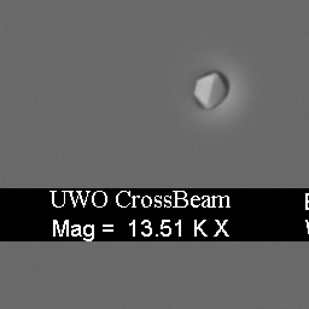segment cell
<instances>
[{
  "label": "cell",
  "instance_id": "obj_13",
  "mask_svg": "<svg viewBox=\"0 0 309 309\" xmlns=\"http://www.w3.org/2000/svg\"><path fill=\"white\" fill-rule=\"evenodd\" d=\"M211 198H209V197H203V199H202V205L203 207H210V204H209V201H210Z\"/></svg>",
  "mask_w": 309,
  "mask_h": 309
},
{
  "label": "cell",
  "instance_id": "obj_11",
  "mask_svg": "<svg viewBox=\"0 0 309 309\" xmlns=\"http://www.w3.org/2000/svg\"><path fill=\"white\" fill-rule=\"evenodd\" d=\"M191 205L194 207V208L199 207V205H202V199L199 197H197V196H193L192 198H191Z\"/></svg>",
  "mask_w": 309,
  "mask_h": 309
},
{
  "label": "cell",
  "instance_id": "obj_4",
  "mask_svg": "<svg viewBox=\"0 0 309 309\" xmlns=\"http://www.w3.org/2000/svg\"><path fill=\"white\" fill-rule=\"evenodd\" d=\"M52 203L56 208H62L65 204V192H52Z\"/></svg>",
  "mask_w": 309,
  "mask_h": 309
},
{
  "label": "cell",
  "instance_id": "obj_2",
  "mask_svg": "<svg viewBox=\"0 0 309 309\" xmlns=\"http://www.w3.org/2000/svg\"><path fill=\"white\" fill-rule=\"evenodd\" d=\"M132 201H133V197H132L131 192H128V191H121V192L116 196V204L120 208L129 207Z\"/></svg>",
  "mask_w": 309,
  "mask_h": 309
},
{
  "label": "cell",
  "instance_id": "obj_16",
  "mask_svg": "<svg viewBox=\"0 0 309 309\" xmlns=\"http://www.w3.org/2000/svg\"><path fill=\"white\" fill-rule=\"evenodd\" d=\"M164 202H165V207H171V204H170V197H164Z\"/></svg>",
  "mask_w": 309,
  "mask_h": 309
},
{
  "label": "cell",
  "instance_id": "obj_12",
  "mask_svg": "<svg viewBox=\"0 0 309 309\" xmlns=\"http://www.w3.org/2000/svg\"><path fill=\"white\" fill-rule=\"evenodd\" d=\"M57 231H58V236L61 237V231H59V227L57 226V221H53V236H57Z\"/></svg>",
  "mask_w": 309,
  "mask_h": 309
},
{
  "label": "cell",
  "instance_id": "obj_9",
  "mask_svg": "<svg viewBox=\"0 0 309 309\" xmlns=\"http://www.w3.org/2000/svg\"><path fill=\"white\" fill-rule=\"evenodd\" d=\"M80 234H81V227H80V225H74L71 227V236L73 237H79Z\"/></svg>",
  "mask_w": 309,
  "mask_h": 309
},
{
  "label": "cell",
  "instance_id": "obj_8",
  "mask_svg": "<svg viewBox=\"0 0 309 309\" xmlns=\"http://www.w3.org/2000/svg\"><path fill=\"white\" fill-rule=\"evenodd\" d=\"M151 204H152V199H151L149 196H145V197L141 198V205H143L144 208H150Z\"/></svg>",
  "mask_w": 309,
  "mask_h": 309
},
{
  "label": "cell",
  "instance_id": "obj_10",
  "mask_svg": "<svg viewBox=\"0 0 309 309\" xmlns=\"http://www.w3.org/2000/svg\"><path fill=\"white\" fill-rule=\"evenodd\" d=\"M170 233H171V228L168 226H164V222H163L162 226H161V234L164 237H168V236H170Z\"/></svg>",
  "mask_w": 309,
  "mask_h": 309
},
{
  "label": "cell",
  "instance_id": "obj_17",
  "mask_svg": "<svg viewBox=\"0 0 309 309\" xmlns=\"http://www.w3.org/2000/svg\"><path fill=\"white\" fill-rule=\"evenodd\" d=\"M132 227H133V236H135V221L132 222Z\"/></svg>",
  "mask_w": 309,
  "mask_h": 309
},
{
  "label": "cell",
  "instance_id": "obj_5",
  "mask_svg": "<svg viewBox=\"0 0 309 309\" xmlns=\"http://www.w3.org/2000/svg\"><path fill=\"white\" fill-rule=\"evenodd\" d=\"M175 193V207L176 208H185L187 207V204H188V202L185 199V197L187 196V193L186 192H182V191H176Z\"/></svg>",
  "mask_w": 309,
  "mask_h": 309
},
{
  "label": "cell",
  "instance_id": "obj_15",
  "mask_svg": "<svg viewBox=\"0 0 309 309\" xmlns=\"http://www.w3.org/2000/svg\"><path fill=\"white\" fill-rule=\"evenodd\" d=\"M103 231H110V232H112V231H114V226H112V225H109V226L104 225V226H103Z\"/></svg>",
  "mask_w": 309,
  "mask_h": 309
},
{
  "label": "cell",
  "instance_id": "obj_6",
  "mask_svg": "<svg viewBox=\"0 0 309 309\" xmlns=\"http://www.w3.org/2000/svg\"><path fill=\"white\" fill-rule=\"evenodd\" d=\"M94 226L93 225H87L84 227V234H85V239L87 240H92L93 237H94Z\"/></svg>",
  "mask_w": 309,
  "mask_h": 309
},
{
  "label": "cell",
  "instance_id": "obj_1",
  "mask_svg": "<svg viewBox=\"0 0 309 309\" xmlns=\"http://www.w3.org/2000/svg\"><path fill=\"white\" fill-rule=\"evenodd\" d=\"M227 82L219 73H211L197 81L194 95L204 108L216 106L227 94Z\"/></svg>",
  "mask_w": 309,
  "mask_h": 309
},
{
  "label": "cell",
  "instance_id": "obj_3",
  "mask_svg": "<svg viewBox=\"0 0 309 309\" xmlns=\"http://www.w3.org/2000/svg\"><path fill=\"white\" fill-rule=\"evenodd\" d=\"M92 203L93 205L97 207V208H103L108 203V197H106V194L103 192V191H97V192L93 193Z\"/></svg>",
  "mask_w": 309,
  "mask_h": 309
},
{
  "label": "cell",
  "instance_id": "obj_7",
  "mask_svg": "<svg viewBox=\"0 0 309 309\" xmlns=\"http://www.w3.org/2000/svg\"><path fill=\"white\" fill-rule=\"evenodd\" d=\"M141 225H143V226H145V231L141 232V234H143V236H145V237L151 236V233H152V228H151L150 221H149V220H144V221L141 222Z\"/></svg>",
  "mask_w": 309,
  "mask_h": 309
},
{
  "label": "cell",
  "instance_id": "obj_18",
  "mask_svg": "<svg viewBox=\"0 0 309 309\" xmlns=\"http://www.w3.org/2000/svg\"><path fill=\"white\" fill-rule=\"evenodd\" d=\"M178 227H179V236H181V221H178Z\"/></svg>",
  "mask_w": 309,
  "mask_h": 309
},
{
  "label": "cell",
  "instance_id": "obj_14",
  "mask_svg": "<svg viewBox=\"0 0 309 309\" xmlns=\"http://www.w3.org/2000/svg\"><path fill=\"white\" fill-rule=\"evenodd\" d=\"M154 202H156V207H157V208H161V207H162V203H161V197H160V196H157V197L154 198Z\"/></svg>",
  "mask_w": 309,
  "mask_h": 309
}]
</instances>
